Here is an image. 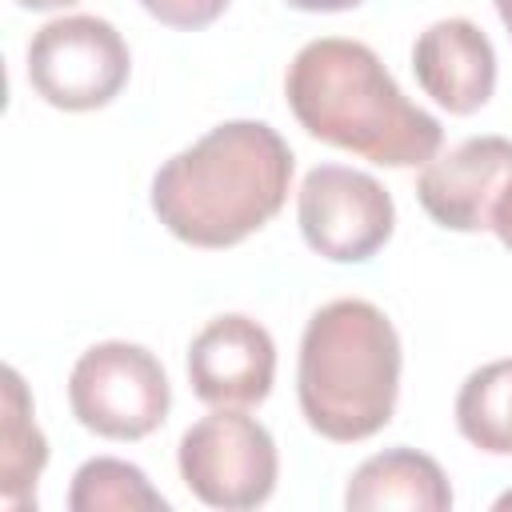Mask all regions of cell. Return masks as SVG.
Masks as SVG:
<instances>
[{
  "instance_id": "cell-13",
  "label": "cell",
  "mask_w": 512,
  "mask_h": 512,
  "mask_svg": "<svg viewBox=\"0 0 512 512\" xmlns=\"http://www.w3.org/2000/svg\"><path fill=\"white\" fill-rule=\"evenodd\" d=\"M456 428L480 452L512 456V360H492L460 384Z\"/></svg>"
},
{
  "instance_id": "cell-7",
  "label": "cell",
  "mask_w": 512,
  "mask_h": 512,
  "mask_svg": "<svg viewBox=\"0 0 512 512\" xmlns=\"http://www.w3.org/2000/svg\"><path fill=\"white\" fill-rule=\"evenodd\" d=\"M296 216L308 248L336 264H360L376 256L396 224L384 184L344 164H316L304 176Z\"/></svg>"
},
{
  "instance_id": "cell-8",
  "label": "cell",
  "mask_w": 512,
  "mask_h": 512,
  "mask_svg": "<svg viewBox=\"0 0 512 512\" xmlns=\"http://www.w3.org/2000/svg\"><path fill=\"white\" fill-rule=\"evenodd\" d=\"M276 344L252 316L228 312L188 344V384L212 408H252L272 392Z\"/></svg>"
},
{
  "instance_id": "cell-17",
  "label": "cell",
  "mask_w": 512,
  "mask_h": 512,
  "mask_svg": "<svg viewBox=\"0 0 512 512\" xmlns=\"http://www.w3.org/2000/svg\"><path fill=\"white\" fill-rule=\"evenodd\" d=\"M288 4L300 12H344V8H356L364 0H288Z\"/></svg>"
},
{
  "instance_id": "cell-11",
  "label": "cell",
  "mask_w": 512,
  "mask_h": 512,
  "mask_svg": "<svg viewBox=\"0 0 512 512\" xmlns=\"http://www.w3.org/2000/svg\"><path fill=\"white\" fill-rule=\"evenodd\" d=\"M344 504L356 512L368 508H408V512H444L452 508V488L440 464L416 448H388L368 456L348 488Z\"/></svg>"
},
{
  "instance_id": "cell-4",
  "label": "cell",
  "mask_w": 512,
  "mask_h": 512,
  "mask_svg": "<svg viewBox=\"0 0 512 512\" xmlns=\"http://www.w3.org/2000/svg\"><path fill=\"white\" fill-rule=\"evenodd\" d=\"M68 404L88 432L104 440H140L164 424L172 388L144 344L104 340L72 364Z\"/></svg>"
},
{
  "instance_id": "cell-2",
  "label": "cell",
  "mask_w": 512,
  "mask_h": 512,
  "mask_svg": "<svg viewBox=\"0 0 512 512\" xmlns=\"http://www.w3.org/2000/svg\"><path fill=\"white\" fill-rule=\"evenodd\" d=\"M284 96L308 136L384 168L428 164L444 140L440 120L416 108L360 40H308L288 64Z\"/></svg>"
},
{
  "instance_id": "cell-18",
  "label": "cell",
  "mask_w": 512,
  "mask_h": 512,
  "mask_svg": "<svg viewBox=\"0 0 512 512\" xmlns=\"http://www.w3.org/2000/svg\"><path fill=\"white\" fill-rule=\"evenodd\" d=\"M20 8H32V12H48V8H68L76 0H16Z\"/></svg>"
},
{
  "instance_id": "cell-9",
  "label": "cell",
  "mask_w": 512,
  "mask_h": 512,
  "mask_svg": "<svg viewBox=\"0 0 512 512\" xmlns=\"http://www.w3.org/2000/svg\"><path fill=\"white\" fill-rule=\"evenodd\" d=\"M512 184V140L472 136L444 156H432L416 180L424 212L452 232L492 228L496 200Z\"/></svg>"
},
{
  "instance_id": "cell-15",
  "label": "cell",
  "mask_w": 512,
  "mask_h": 512,
  "mask_svg": "<svg viewBox=\"0 0 512 512\" xmlns=\"http://www.w3.org/2000/svg\"><path fill=\"white\" fill-rule=\"evenodd\" d=\"M140 4H144L148 16H156L160 24L180 28V32L208 28L228 8V0H140Z\"/></svg>"
},
{
  "instance_id": "cell-16",
  "label": "cell",
  "mask_w": 512,
  "mask_h": 512,
  "mask_svg": "<svg viewBox=\"0 0 512 512\" xmlns=\"http://www.w3.org/2000/svg\"><path fill=\"white\" fill-rule=\"evenodd\" d=\"M492 228L500 236V244L512 252V184L504 188V196L496 200V212H492Z\"/></svg>"
},
{
  "instance_id": "cell-3",
  "label": "cell",
  "mask_w": 512,
  "mask_h": 512,
  "mask_svg": "<svg viewBox=\"0 0 512 512\" xmlns=\"http://www.w3.org/2000/svg\"><path fill=\"white\" fill-rule=\"evenodd\" d=\"M300 412L312 432L356 444L376 436L400 396V336L368 300H332L312 312L296 368Z\"/></svg>"
},
{
  "instance_id": "cell-6",
  "label": "cell",
  "mask_w": 512,
  "mask_h": 512,
  "mask_svg": "<svg viewBox=\"0 0 512 512\" xmlns=\"http://www.w3.org/2000/svg\"><path fill=\"white\" fill-rule=\"evenodd\" d=\"M132 72L124 36L100 16H60L28 44V80L40 100L64 112L112 104Z\"/></svg>"
},
{
  "instance_id": "cell-5",
  "label": "cell",
  "mask_w": 512,
  "mask_h": 512,
  "mask_svg": "<svg viewBox=\"0 0 512 512\" xmlns=\"http://www.w3.org/2000/svg\"><path fill=\"white\" fill-rule=\"evenodd\" d=\"M180 480L188 492L224 512L260 508L280 476L268 428L240 408H216L180 436Z\"/></svg>"
},
{
  "instance_id": "cell-19",
  "label": "cell",
  "mask_w": 512,
  "mask_h": 512,
  "mask_svg": "<svg viewBox=\"0 0 512 512\" xmlns=\"http://www.w3.org/2000/svg\"><path fill=\"white\" fill-rule=\"evenodd\" d=\"M496 12H500V20H504V28L512 36V0H496Z\"/></svg>"
},
{
  "instance_id": "cell-10",
  "label": "cell",
  "mask_w": 512,
  "mask_h": 512,
  "mask_svg": "<svg viewBox=\"0 0 512 512\" xmlns=\"http://www.w3.org/2000/svg\"><path fill=\"white\" fill-rule=\"evenodd\" d=\"M416 84L452 116H468L488 104L496 88L492 40L464 16L428 24L412 48Z\"/></svg>"
},
{
  "instance_id": "cell-14",
  "label": "cell",
  "mask_w": 512,
  "mask_h": 512,
  "mask_svg": "<svg viewBox=\"0 0 512 512\" xmlns=\"http://www.w3.org/2000/svg\"><path fill=\"white\" fill-rule=\"evenodd\" d=\"M72 512H168V500L148 484V476L116 456H96L76 468L72 492H68Z\"/></svg>"
},
{
  "instance_id": "cell-1",
  "label": "cell",
  "mask_w": 512,
  "mask_h": 512,
  "mask_svg": "<svg viewBox=\"0 0 512 512\" xmlns=\"http://www.w3.org/2000/svg\"><path fill=\"white\" fill-rule=\"evenodd\" d=\"M292 148L264 120H228L152 176V212L192 248H232L288 200Z\"/></svg>"
},
{
  "instance_id": "cell-12",
  "label": "cell",
  "mask_w": 512,
  "mask_h": 512,
  "mask_svg": "<svg viewBox=\"0 0 512 512\" xmlns=\"http://www.w3.org/2000/svg\"><path fill=\"white\" fill-rule=\"evenodd\" d=\"M48 464L44 432L32 420V396L16 368H4V428H0V500L4 508H36V480Z\"/></svg>"
}]
</instances>
